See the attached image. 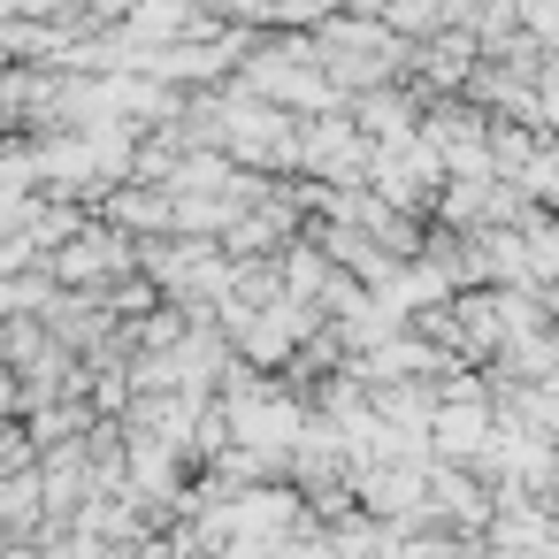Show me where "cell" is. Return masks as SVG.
Listing matches in <instances>:
<instances>
[{
    "label": "cell",
    "mask_w": 559,
    "mask_h": 559,
    "mask_svg": "<svg viewBox=\"0 0 559 559\" xmlns=\"http://www.w3.org/2000/svg\"><path fill=\"white\" fill-rule=\"evenodd\" d=\"M139 246H146V238L116 230L108 215H93L70 246H55V253H47V269H55L70 292H108V284H123V276L139 269Z\"/></svg>",
    "instance_id": "1"
},
{
    "label": "cell",
    "mask_w": 559,
    "mask_h": 559,
    "mask_svg": "<svg viewBox=\"0 0 559 559\" xmlns=\"http://www.w3.org/2000/svg\"><path fill=\"white\" fill-rule=\"evenodd\" d=\"M544 131H559V78L544 85Z\"/></svg>",
    "instance_id": "7"
},
{
    "label": "cell",
    "mask_w": 559,
    "mask_h": 559,
    "mask_svg": "<svg viewBox=\"0 0 559 559\" xmlns=\"http://www.w3.org/2000/svg\"><path fill=\"white\" fill-rule=\"evenodd\" d=\"M368 169H376V139L353 123V108H337V116H307L299 177H322V185H368Z\"/></svg>",
    "instance_id": "2"
},
{
    "label": "cell",
    "mask_w": 559,
    "mask_h": 559,
    "mask_svg": "<svg viewBox=\"0 0 559 559\" xmlns=\"http://www.w3.org/2000/svg\"><path fill=\"white\" fill-rule=\"evenodd\" d=\"M100 215L116 223V230H131V238H169L177 230V192L169 185H116L108 200H100Z\"/></svg>",
    "instance_id": "5"
},
{
    "label": "cell",
    "mask_w": 559,
    "mask_h": 559,
    "mask_svg": "<svg viewBox=\"0 0 559 559\" xmlns=\"http://www.w3.org/2000/svg\"><path fill=\"white\" fill-rule=\"evenodd\" d=\"M429 444H437V460L483 467V460H490V444H498V399H490V391H444Z\"/></svg>",
    "instance_id": "3"
},
{
    "label": "cell",
    "mask_w": 559,
    "mask_h": 559,
    "mask_svg": "<svg viewBox=\"0 0 559 559\" xmlns=\"http://www.w3.org/2000/svg\"><path fill=\"white\" fill-rule=\"evenodd\" d=\"M551 506H559V483H551Z\"/></svg>",
    "instance_id": "9"
},
{
    "label": "cell",
    "mask_w": 559,
    "mask_h": 559,
    "mask_svg": "<svg viewBox=\"0 0 559 559\" xmlns=\"http://www.w3.org/2000/svg\"><path fill=\"white\" fill-rule=\"evenodd\" d=\"M0 528H9V536H39L47 528V475L39 467L0 475Z\"/></svg>",
    "instance_id": "6"
},
{
    "label": "cell",
    "mask_w": 559,
    "mask_h": 559,
    "mask_svg": "<svg viewBox=\"0 0 559 559\" xmlns=\"http://www.w3.org/2000/svg\"><path fill=\"white\" fill-rule=\"evenodd\" d=\"M345 108H353V123H360L376 146H391V139H414V131H421V116H429V93H421V85H406V78H391V85H368V93H353Z\"/></svg>",
    "instance_id": "4"
},
{
    "label": "cell",
    "mask_w": 559,
    "mask_h": 559,
    "mask_svg": "<svg viewBox=\"0 0 559 559\" xmlns=\"http://www.w3.org/2000/svg\"><path fill=\"white\" fill-rule=\"evenodd\" d=\"M475 9H498V0H475Z\"/></svg>",
    "instance_id": "8"
}]
</instances>
